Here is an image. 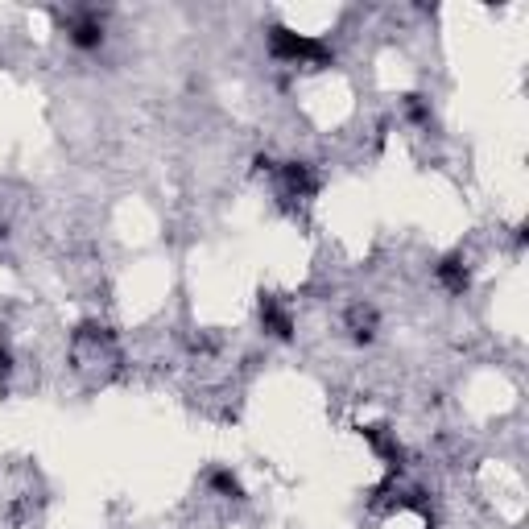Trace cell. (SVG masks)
Returning a JSON list of instances; mask_svg holds the SVG:
<instances>
[{
  "instance_id": "6da1fadb",
  "label": "cell",
  "mask_w": 529,
  "mask_h": 529,
  "mask_svg": "<svg viewBox=\"0 0 529 529\" xmlns=\"http://www.w3.org/2000/svg\"><path fill=\"white\" fill-rule=\"evenodd\" d=\"M269 54L286 67H331L335 62V50L323 38L294 34L286 25H269Z\"/></svg>"
},
{
  "instance_id": "7a4b0ae2",
  "label": "cell",
  "mask_w": 529,
  "mask_h": 529,
  "mask_svg": "<svg viewBox=\"0 0 529 529\" xmlns=\"http://www.w3.org/2000/svg\"><path fill=\"white\" fill-rule=\"evenodd\" d=\"M104 38H108V29H104V17H100L96 9H79V13L67 17V42H71L75 50L91 54V50L104 46Z\"/></svg>"
},
{
  "instance_id": "3957f363",
  "label": "cell",
  "mask_w": 529,
  "mask_h": 529,
  "mask_svg": "<svg viewBox=\"0 0 529 529\" xmlns=\"http://www.w3.org/2000/svg\"><path fill=\"white\" fill-rule=\"evenodd\" d=\"M360 434H364V443L377 451V459L385 463V472L401 476V468H406V451H401V443H397V430H389V426H364Z\"/></svg>"
},
{
  "instance_id": "277c9868",
  "label": "cell",
  "mask_w": 529,
  "mask_h": 529,
  "mask_svg": "<svg viewBox=\"0 0 529 529\" xmlns=\"http://www.w3.org/2000/svg\"><path fill=\"white\" fill-rule=\"evenodd\" d=\"M277 178H282L286 199H315L319 195V178L306 162H282L277 166Z\"/></svg>"
},
{
  "instance_id": "5b68a950",
  "label": "cell",
  "mask_w": 529,
  "mask_h": 529,
  "mask_svg": "<svg viewBox=\"0 0 529 529\" xmlns=\"http://www.w3.org/2000/svg\"><path fill=\"white\" fill-rule=\"evenodd\" d=\"M257 310H261V327H265V335H273V339H282V344H290V339H294V315L282 306V298L261 294Z\"/></svg>"
},
{
  "instance_id": "8992f818",
  "label": "cell",
  "mask_w": 529,
  "mask_h": 529,
  "mask_svg": "<svg viewBox=\"0 0 529 529\" xmlns=\"http://www.w3.org/2000/svg\"><path fill=\"white\" fill-rule=\"evenodd\" d=\"M434 277H439V286L451 298H463V294H468V286H472V269H468V261H463L459 253H451V257H443L439 265H434Z\"/></svg>"
},
{
  "instance_id": "52a82bcc",
  "label": "cell",
  "mask_w": 529,
  "mask_h": 529,
  "mask_svg": "<svg viewBox=\"0 0 529 529\" xmlns=\"http://www.w3.org/2000/svg\"><path fill=\"white\" fill-rule=\"evenodd\" d=\"M348 331H352L356 344H372V339H377V310H372V306H352L348 310Z\"/></svg>"
},
{
  "instance_id": "ba28073f",
  "label": "cell",
  "mask_w": 529,
  "mask_h": 529,
  "mask_svg": "<svg viewBox=\"0 0 529 529\" xmlns=\"http://www.w3.org/2000/svg\"><path fill=\"white\" fill-rule=\"evenodd\" d=\"M207 488H211V492H220V496H232V501H236V496H244L240 480H236L228 468H211V472H207Z\"/></svg>"
},
{
  "instance_id": "9c48e42d",
  "label": "cell",
  "mask_w": 529,
  "mask_h": 529,
  "mask_svg": "<svg viewBox=\"0 0 529 529\" xmlns=\"http://www.w3.org/2000/svg\"><path fill=\"white\" fill-rule=\"evenodd\" d=\"M406 116H410L414 124H430V104H426L422 96H406Z\"/></svg>"
},
{
  "instance_id": "30bf717a",
  "label": "cell",
  "mask_w": 529,
  "mask_h": 529,
  "mask_svg": "<svg viewBox=\"0 0 529 529\" xmlns=\"http://www.w3.org/2000/svg\"><path fill=\"white\" fill-rule=\"evenodd\" d=\"M9 372H13V352H9L5 339H0V377H9Z\"/></svg>"
}]
</instances>
